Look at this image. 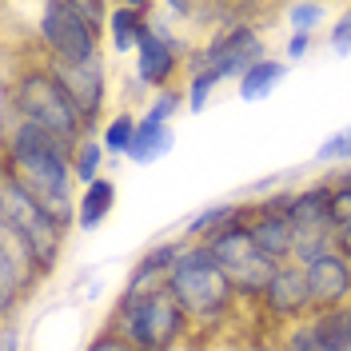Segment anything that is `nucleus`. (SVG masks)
<instances>
[{"label": "nucleus", "instance_id": "1a4fd4ad", "mask_svg": "<svg viewBox=\"0 0 351 351\" xmlns=\"http://www.w3.org/2000/svg\"><path fill=\"white\" fill-rule=\"evenodd\" d=\"M56 76H60V84L68 88V96H72V104L80 108L84 116L88 132L96 136V128H104V120H108V100H112V76H108V60H104V52L100 56H92V60H80V64H48Z\"/></svg>", "mask_w": 351, "mask_h": 351}, {"label": "nucleus", "instance_id": "cd10ccee", "mask_svg": "<svg viewBox=\"0 0 351 351\" xmlns=\"http://www.w3.org/2000/svg\"><path fill=\"white\" fill-rule=\"evenodd\" d=\"M315 164H339V168H348L351 164V124H343V128H335L315 148Z\"/></svg>", "mask_w": 351, "mask_h": 351}, {"label": "nucleus", "instance_id": "b1692460", "mask_svg": "<svg viewBox=\"0 0 351 351\" xmlns=\"http://www.w3.org/2000/svg\"><path fill=\"white\" fill-rule=\"evenodd\" d=\"M188 80H184V96H188V112L192 116H199V112L212 108V100L219 96V88H223V80H219L216 72H184Z\"/></svg>", "mask_w": 351, "mask_h": 351}, {"label": "nucleus", "instance_id": "f8f14e48", "mask_svg": "<svg viewBox=\"0 0 351 351\" xmlns=\"http://www.w3.org/2000/svg\"><path fill=\"white\" fill-rule=\"evenodd\" d=\"M132 72H136V80L148 88V92H168L176 88V80L188 72V52H180L168 36H160L156 28H148V36L144 44L136 48V56H132Z\"/></svg>", "mask_w": 351, "mask_h": 351}, {"label": "nucleus", "instance_id": "f257e3e1", "mask_svg": "<svg viewBox=\"0 0 351 351\" xmlns=\"http://www.w3.org/2000/svg\"><path fill=\"white\" fill-rule=\"evenodd\" d=\"M0 136H4V176L16 180L52 219L76 228V199H80L76 192L80 184L72 172L76 148L28 120H16V112L4 104H0Z\"/></svg>", "mask_w": 351, "mask_h": 351}, {"label": "nucleus", "instance_id": "39448f33", "mask_svg": "<svg viewBox=\"0 0 351 351\" xmlns=\"http://www.w3.org/2000/svg\"><path fill=\"white\" fill-rule=\"evenodd\" d=\"M0 228L12 232L16 240L32 252V260L40 263V271L52 280L56 267L64 260V243H68V228L60 219H52L36 199L24 192L16 180H0Z\"/></svg>", "mask_w": 351, "mask_h": 351}, {"label": "nucleus", "instance_id": "412c9836", "mask_svg": "<svg viewBox=\"0 0 351 351\" xmlns=\"http://www.w3.org/2000/svg\"><path fill=\"white\" fill-rule=\"evenodd\" d=\"M307 324L315 328V335L324 339V348L328 351H351V304L315 311Z\"/></svg>", "mask_w": 351, "mask_h": 351}, {"label": "nucleus", "instance_id": "9d476101", "mask_svg": "<svg viewBox=\"0 0 351 351\" xmlns=\"http://www.w3.org/2000/svg\"><path fill=\"white\" fill-rule=\"evenodd\" d=\"M256 307H260L263 324L271 331L311 319L315 307H311V291H307V271L300 263H280V271L271 276V284H267V291L260 295Z\"/></svg>", "mask_w": 351, "mask_h": 351}, {"label": "nucleus", "instance_id": "aec40b11", "mask_svg": "<svg viewBox=\"0 0 351 351\" xmlns=\"http://www.w3.org/2000/svg\"><path fill=\"white\" fill-rule=\"evenodd\" d=\"M287 72H291V64H287L284 56H267V60H260V64L236 84V96H240L243 104H263V100L287 80Z\"/></svg>", "mask_w": 351, "mask_h": 351}, {"label": "nucleus", "instance_id": "ddd939ff", "mask_svg": "<svg viewBox=\"0 0 351 351\" xmlns=\"http://www.w3.org/2000/svg\"><path fill=\"white\" fill-rule=\"evenodd\" d=\"M304 271H307V291H311L315 311L351 304V260L343 252H328V256L311 260Z\"/></svg>", "mask_w": 351, "mask_h": 351}, {"label": "nucleus", "instance_id": "6ab92c4d", "mask_svg": "<svg viewBox=\"0 0 351 351\" xmlns=\"http://www.w3.org/2000/svg\"><path fill=\"white\" fill-rule=\"evenodd\" d=\"M176 148V124H156L148 116H140V128H136V144H132L128 160L148 168V164H160L168 160Z\"/></svg>", "mask_w": 351, "mask_h": 351}, {"label": "nucleus", "instance_id": "6e6552de", "mask_svg": "<svg viewBox=\"0 0 351 351\" xmlns=\"http://www.w3.org/2000/svg\"><path fill=\"white\" fill-rule=\"evenodd\" d=\"M204 247H208V256L216 260L219 271L232 280V287L240 291L243 304H260V295L267 291L271 276L280 271V263L267 260L260 252V243L252 240V212L243 219H236L232 228H223L219 236H212Z\"/></svg>", "mask_w": 351, "mask_h": 351}, {"label": "nucleus", "instance_id": "2f4dec72", "mask_svg": "<svg viewBox=\"0 0 351 351\" xmlns=\"http://www.w3.org/2000/svg\"><path fill=\"white\" fill-rule=\"evenodd\" d=\"M0 351H21V328H16V319H4V335H0Z\"/></svg>", "mask_w": 351, "mask_h": 351}, {"label": "nucleus", "instance_id": "20e7f679", "mask_svg": "<svg viewBox=\"0 0 351 351\" xmlns=\"http://www.w3.org/2000/svg\"><path fill=\"white\" fill-rule=\"evenodd\" d=\"M108 328L120 331L136 351H180L188 339H196L188 311L176 304L168 287H156L144 295H116Z\"/></svg>", "mask_w": 351, "mask_h": 351}, {"label": "nucleus", "instance_id": "c85d7f7f", "mask_svg": "<svg viewBox=\"0 0 351 351\" xmlns=\"http://www.w3.org/2000/svg\"><path fill=\"white\" fill-rule=\"evenodd\" d=\"M328 48L335 56H351V12H339L328 28Z\"/></svg>", "mask_w": 351, "mask_h": 351}, {"label": "nucleus", "instance_id": "423d86ee", "mask_svg": "<svg viewBox=\"0 0 351 351\" xmlns=\"http://www.w3.org/2000/svg\"><path fill=\"white\" fill-rule=\"evenodd\" d=\"M260 60H267V40L260 24L247 16V8H240V16L199 40V48L188 56V72H216L223 84H240Z\"/></svg>", "mask_w": 351, "mask_h": 351}, {"label": "nucleus", "instance_id": "393cba45", "mask_svg": "<svg viewBox=\"0 0 351 351\" xmlns=\"http://www.w3.org/2000/svg\"><path fill=\"white\" fill-rule=\"evenodd\" d=\"M287 16V32H295V36H315L324 21H328V4H315V0H295V4H287L284 8Z\"/></svg>", "mask_w": 351, "mask_h": 351}, {"label": "nucleus", "instance_id": "7ed1b4c3", "mask_svg": "<svg viewBox=\"0 0 351 351\" xmlns=\"http://www.w3.org/2000/svg\"><path fill=\"white\" fill-rule=\"evenodd\" d=\"M168 291L176 295V304L188 311L196 331H216L223 324H232L243 307L240 291L216 267V260L208 256L204 243H184L180 247V256L172 263V276H168Z\"/></svg>", "mask_w": 351, "mask_h": 351}, {"label": "nucleus", "instance_id": "c756f323", "mask_svg": "<svg viewBox=\"0 0 351 351\" xmlns=\"http://www.w3.org/2000/svg\"><path fill=\"white\" fill-rule=\"evenodd\" d=\"M84 351H136V348H132L120 331H112L108 324H104L100 331H92V339L84 343Z\"/></svg>", "mask_w": 351, "mask_h": 351}, {"label": "nucleus", "instance_id": "9b49d317", "mask_svg": "<svg viewBox=\"0 0 351 351\" xmlns=\"http://www.w3.org/2000/svg\"><path fill=\"white\" fill-rule=\"evenodd\" d=\"M44 280L48 276L40 271V263L32 260V252L12 232L0 228V315L16 319V307L28 304Z\"/></svg>", "mask_w": 351, "mask_h": 351}, {"label": "nucleus", "instance_id": "f3484780", "mask_svg": "<svg viewBox=\"0 0 351 351\" xmlns=\"http://www.w3.org/2000/svg\"><path fill=\"white\" fill-rule=\"evenodd\" d=\"M252 240L260 243V252L276 263L295 260V228L287 216H252Z\"/></svg>", "mask_w": 351, "mask_h": 351}, {"label": "nucleus", "instance_id": "5701e85b", "mask_svg": "<svg viewBox=\"0 0 351 351\" xmlns=\"http://www.w3.org/2000/svg\"><path fill=\"white\" fill-rule=\"evenodd\" d=\"M104 144H100V136H84L80 144H76V152H72V172H76V184L88 188V184H96L100 176H104Z\"/></svg>", "mask_w": 351, "mask_h": 351}, {"label": "nucleus", "instance_id": "7c9ffc66", "mask_svg": "<svg viewBox=\"0 0 351 351\" xmlns=\"http://www.w3.org/2000/svg\"><path fill=\"white\" fill-rule=\"evenodd\" d=\"M311 52H315V36H295V32H287V36H284V60H287V64L307 60Z\"/></svg>", "mask_w": 351, "mask_h": 351}, {"label": "nucleus", "instance_id": "72a5a7b5", "mask_svg": "<svg viewBox=\"0 0 351 351\" xmlns=\"http://www.w3.org/2000/svg\"><path fill=\"white\" fill-rule=\"evenodd\" d=\"M348 12H351V4H348Z\"/></svg>", "mask_w": 351, "mask_h": 351}, {"label": "nucleus", "instance_id": "bb28decb", "mask_svg": "<svg viewBox=\"0 0 351 351\" xmlns=\"http://www.w3.org/2000/svg\"><path fill=\"white\" fill-rule=\"evenodd\" d=\"M180 112H188V96H184V88H168V92H156L140 116H148L156 124H172Z\"/></svg>", "mask_w": 351, "mask_h": 351}, {"label": "nucleus", "instance_id": "4be33fe9", "mask_svg": "<svg viewBox=\"0 0 351 351\" xmlns=\"http://www.w3.org/2000/svg\"><path fill=\"white\" fill-rule=\"evenodd\" d=\"M136 128H140V116H136L132 108L112 112L108 120H104V128H100V144H104V152L116 156V160H128L132 144H136Z\"/></svg>", "mask_w": 351, "mask_h": 351}, {"label": "nucleus", "instance_id": "f03ea898", "mask_svg": "<svg viewBox=\"0 0 351 351\" xmlns=\"http://www.w3.org/2000/svg\"><path fill=\"white\" fill-rule=\"evenodd\" d=\"M4 108L16 112V120H28L40 132L64 140V144H80L84 136H92L84 124L80 108L72 104L68 88L60 84V76L44 64L40 56L32 60H12L8 64V80H4V96H0Z\"/></svg>", "mask_w": 351, "mask_h": 351}, {"label": "nucleus", "instance_id": "0eeeda50", "mask_svg": "<svg viewBox=\"0 0 351 351\" xmlns=\"http://www.w3.org/2000/svg\"><path fill=\"white\" fill-rule=\"evenodd\" d=\"M32 44L44 64H80L104 52V32H96L72 0H48L36 8Z\"/></svg>", "mask_w": 351, "mask_h": 351}, {"label": "nucleus", "instance_id": "473e14b6", "mask_svg": "<svg viewBox=\"0 0 351 351\" xmlns=\"http://www.w3.org/2000/svg\"><path fill=\"white\" fill-rule=\"evenodd\" d=\"M328 184H335V188H351V164L348 168H339V172H331Z\"/></svg>", "mask_w": 351, "mask_h": 351}, {"label": "nucleus", "instance_id": "a878e982", "mask_svg": "<svg viewBox=\"0 0 351 351\" xmlns=\"http://www.w3.org/2000/svg\"><path fill=\"white\" fill-rule=\"evenodd\" d=\"M271 348L276 351H328L324 348V339L315 335V328L311 324H291V328H280L271 331Z\"/></svg>", "mask_w": 351, "mask_h": 351}, {"label": "nucleus", "instance_id": "4468645a", "mask_svg": "<svg viewBox=\"0 0 351 351\" xmlns=\"http://www.w3.org/2000/svg\"><path fill=\"white\" fill-rule=\"evenodd\" d=\"M180 247H184L180 240L152 243V247L128 267L120 295H144V291H156V287H168V276H172V263H176V256H180Z\"/></svg>", "mask_w": 351, "mask_h": 351}, {"label": "nucleus", "instance_id": "dca6fc26", "mask_svg": "<svg viewBox=\"0 0 351 351\" xmlns=\"http://www.w3.org/2000/svg\"><path fill=\"white\" fill-rule=\"evenodd\" d=\"M243 216H247V199H219V204H208V208H199L192 219H184V228H180L176 240L208 243L212 236H219L223 228H232V223L243 219Z\"/></svg>", "mask_w": 351, "mask_h": 351}, {"label": "nucleus", "instance_id": "2eb2a0df", "mask_svg": "<svg viewBox=\"0 0 351 351\" xmlns=\"http://www.w3.org/2000/svg\"><path fill=\"white\" fill-rule=\"evenodd\" d=\"M156 4H112L108 28H104V44L116 56H136V48L144 44L148 28H152Z\"/></svg>", "mask_w": 351, "mask_h": 351}, {"label": "nucleus", "instance_id": "a211bd4d", "mask_svg": "<svg viewBox=\"0 0 351 351\" xmlns=\"http://www.w3.org/2000/svg\"><path fill=\"white\" fill-rule=\"evenodd\" d=\"M112 208H116V180L112 176H100L96 184L80 188V199H76V228L80 232H100L108 223Z\"/></svg>", "mask_w": 351, "mask_h": 351}]
</instances>
